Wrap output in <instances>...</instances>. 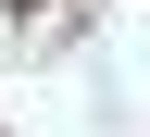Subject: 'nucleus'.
Wrapping results in <instances>:
<instances>
[{"instance_id": "nucleus-1", "label": "nucleus", "mask_w": 150, "mask_h": 137, "mask_svg": "<svg viewBox=\"0 0 150 137\" xmlns=\"http://www.w3.org/2000/svg\"><path fill=\"white\" fill-rule=\"evenodd\" d=\"M25 13H38V0H25Z\"/></svg>"}]
</instances>
